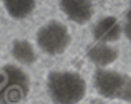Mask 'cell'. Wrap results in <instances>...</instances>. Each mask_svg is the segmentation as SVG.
Segmentation results:
<instances>
[{
    "label": "cell",
    "mask_w": 131,
    "mask_h": 104,
    "mask_svg": "<svg viewBox=\"0 0 131 104\" xmlns=\"http://www.w3.org/2000/svg\"><path fill=\"white\" fill-rule=\"evenodd\" d=\"M30 93V78L23 68L5 64L0 68V104H20Z\"/></svg>",
    "instance_id": "obj_2"
},
{
    "label": "cell",
    "mask_w": 131,
    "mask_h": 104,
    "mask_svg": "<svg viewBox=\"0 0 131 104\" xmlns=\"http://www.w3.org/2000/svg\"><path fill=\"white\" fill-rule=\"evenodd\" d=\"M71 43L70 30L65 23L58 20H50L43 23L37 32V45L45 55L57 56L67 51Z\"/></svg>",
    "instance_id": "obj_3"
},
{
    "label": "cell",
    "mask_w": 131,
    "mask_h": 104,
    "mask_svg": "<svg viewBox=\"0 0 131 104\" xmlns=\"http://www.w3.org/2000/svg\"><path fill=\"white\" fill-rule=\"evenodd\" d=\"M121 101H125V102H129V104H131V76L128 78L126 88H125V91H123V96H121Z\"/></svg>",
    "instance_id": "obj_11"
},
{
    "label": "cell",
    "mask_w": 131,
    "mask_h": 104,
    "mask_svg": "<svg viewBox=\"0 0 131 104\" xmlns=\"http://www.w3.org/2000/svg\"><path fill=\"white\" fill-rule=\"evenodd\" d=\"M47 93L53 104H78L86 94V81L77 71H50Z\"/></svg>",
    "instance_id": "obj_1"
},
{
    "label": "cell",
    "mask_w": 131,
    "mask_h": 104,
    "mask_svg": "<svg viewBox=\"0 0 131 104\" xmlns=\"http://www.w3.org/2000/svg\"><path fill=\"white\" fill-rule=\"evenodd\" d=\"M123 33V27L115 17H103L93 27V38L96 43H115Z\"/></svg>",
    "instance_id": "obj_6"
},
{
    "label": "cell",
    "mask_w": 131,
    "mask_h": 104,
    "mask_svg": "<svg viewBox=\"0 0 131 104\" xmlns=\"http://www.w3.org/2000/svg\"><path fill=\"white\" fill-rule=\"evenodd\" d=\"M128 74H123L115 69L98 68L93 74V86L96 93L106 99H121L123 91L128 83Z\"/></svg>",
    "instance_id": "obj_4"
},
{
    "label": "cell",
    "mask_w": 131,
    "mask_h": 104,
    "mask_svg": "<svg viewBox=\"0 0 131 104\" xmlns=\"http://www.w3.org/2000/svg\"><path fill=\"white\" fill-rule=\"evenodd\" d=\"M5 12L13 20L28 18L37 7V0H0Z\"/></svg>",
    "instance_id": "obj_9"
},
{
    "label": "cell",
    "mask_w": 131,
    "mask_h": 104,
    "mask_svg": "<svg viewBox=\"0 0 131 104\" xmlns=\"http://www.w3.org/2000/svg\"><path fill=\"white\" fill-rule=\"evenodd\" d=\"M123 32H125L126 38H128L129 43H131V2H129L128 10H126V17H125V25H123Z\"/></svg>",
    "instance_id": "obj_10"
},
{
    "label": "cell",
    "mask_w": 131,
    "mask_h": 104,
    "mask_svg": "<svg viewBox=\"0 0 131 104\" xmlns=\"http://www.w3.org/2000/svg\"><path fill=\"white\" fill-rule=\"evenodd\" d=\"M86 56L95 66L106 68V66L113 64L118 60L119 53L115 46H111V45H108V43H95V45H91V46H88Z\"/></svg>",
    "instance_id": "obj_7"
},
{
    "label": "cell",
    "mask_w": 131,
    "mask_h": 104,
    "mask_svg": "<svg viewBox=\"0 0 131 104\" xmlns=\"http://www.w3.org/2000/svg\"><path fill=\"white\" fill-rule=\"evenodd\" d=\"M58 5L63 15L77 25L88 23L95 13L91 0H58Z\"/></svg>",
    "instance_id": "obj_5"
},
{
    "label": "cell",
    "mask_w": 131,
    "mask_h": 104,
    "mask_svg": "<svg viewBox=\"0 0 131 104\" xmlns=\"http://www.w3.org/2000/svg\"><path fill=\"white\" fill-rule=\"evenodd\" d=\"M12 56L13 60L18 64H23V66H30L37 61V51L33 48V45L30 43L28 40H13L12 43Z\"/></svg>",
    "instance_id": "obj_8"
}]
</instances>
